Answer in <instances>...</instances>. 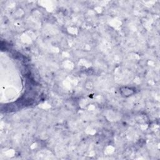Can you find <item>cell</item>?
I'll return each instance as SVG.
<instances>
[{"label":"cell","mask_w":160,"mask_h":160,"mask_svg":"<svg viewBox=\"0 0 160 160\" xmlns=\"http://www.w3.org/2000/svg\"><path fill=\"white\" fill-rule=\"evenodd\" d=\"M121 91L123 96H129L134 93V91L131 90V88H124V90H121Z\"/></svg>","instance_id":"obj_1"},{"label":"cell","mask_w":160,"mask_h":160,"mask_svg":"<svg viewBox=\"0 0 160 160\" xmlns=\"http://www.w3.org/2000/svg\"><path fill=\"white\" fill-rule=\"evenodd\" d=\"M85 87L87 90H91L93 88V83L91 81H87L85 84Z\"/></svg>","instance_id":"obj_2"}]
</instances>
